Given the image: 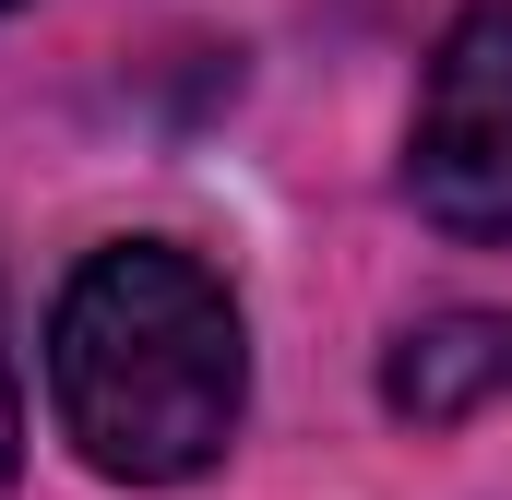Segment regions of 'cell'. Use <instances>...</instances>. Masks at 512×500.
I'll use <instances>...</instances> for the list:
<instances>
[{
    "label": "cell",
    "mask_w": 512,
    "mask_h": 500,
    "mask_svg": "<svg viewBox=\"0 0 512 500\" xmlns=\"http://www.w3.org/2000/svg\"><path fill=\"white\" fill-rule=\"evenodd\" d=\"M48 405H60V441L108 489L203 477L251 405L239 298L179 239H108L48 310Z\"/></svg>",
    "instance_id": "6da1fadb"
},
{
    "label": "cell",
    "mask_w": 512,
    "mask_h": 500,
    "mask_svg": "<svg viewBox=\"0 0 512 500\" xmlns=\"http://www.w3.org/2000/svg\"><path fill=\"white\" fill-rule=\"evenodd\" d=\"M405 191L441 239H512V0H465L429 48Z\"/></svg>",
    "instance_id": "7a4b0ae2"
},
{
    "label": "cell",
    "mask_w": 512,
    "mask_h": 500,
    "mask_svg": "<svg viewBox=\"0 0 512 500\" xmlns=\"http://www.w3.org/2000/svg\"><path fill=\"white\" fill-rule=\"evenodd\" d=\"M489 393H512V310H441L417 334H393L382 358V405L405 429H453Z\"/></svg>",
    "instance_id": "3957f363"
},
{
    "label": "cell",
    "mask_w": 512,
    "mask_h": 500,
    "mask_svg": "<svg viewBox=\"0 0 512 500\" xmlns=\"http://www.w3.org/2000/svg\"><path fill=\"white\" fill-rule=\"evenodd\" d=\"M24 465V370H12V310H0V489Z\"/></svg>",
    "instance_id": "277c9868"
},
{
    "label": "cell",
    "mask_w": 512,
    "mask_h": 500,
    "mask_svg": "<svg viewBox=\"0 0 512 500\" xmlns=\"http://www.w3.org/2000/svg\"><path fill=\"white\" fill-rule=\"evenodd\" d=\"M0 12H12V0H0Z\"/></svg>",
    "instance_id": "5b68a950"
}]
</instances>
